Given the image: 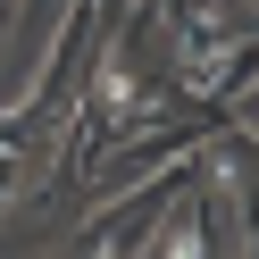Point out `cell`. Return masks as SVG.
<instances>
[{
  "mask_svg": "<svg viewBox=\"0 0 259 259\" xmlns=\"http://www.w3.org/2000/svg\"><path fill=\"white\" fill-rule=\"evenodd\" d=\"M176 259H201V234H184V242H176Z\"/></svg>",
  "mask_w": 259,
  "mask_h": 259,
  "instance_id": "6da1fadb",
  "label": "cell"
}]
</instances>
